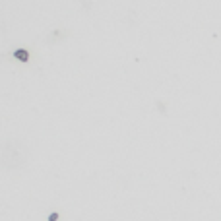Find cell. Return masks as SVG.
I'll return each instance as SVG.
<instances>
[{"instance_id":"obj_1","label":"cell","mask_w":221,"mask_h":221,"mask_svg":"<svg viewBox=\"0 0 221 221\" xmlns=\"http://www.w3.org/2000/svg\"><path fill=\"white\" fill-rule=\"evenodd\" d=\"M14 56L18 58V60H21V62H27L29 60V53L25 49H20V50H16V54H14Z\"/></svg>"},{"instance_id":"obj_2","label":"cell","mask_w":221,"mask_h":221,"mask_svg":"<svg viewBox=\"0 0 221 221\" xmlns=\"http://www.w3.org/2000/svg\"><path fill=\"white\" fill-rule=\"evenodd\" d=\"M58 219V213H50L49 215V221H56Z\"/></svg>"}]
</instances>
